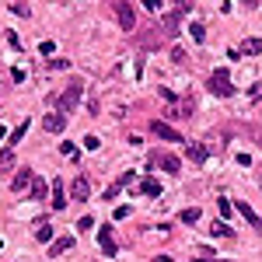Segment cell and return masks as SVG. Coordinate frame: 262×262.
<instances>
[{
  "label": "cell",
  "instance_id": "16",
  "mask_svg": "<svg viewBox=\"0 0 262 262\" xmlns=\"http://www.w3.org/2000/svg\"><path fill=\"white\" fill-rule=\"evenodd\" d=\"M185 154H189L193 161H206V147H196V143H189V147H185Z\"/></svg>",
  "mask_w": 262,
  "mask_h": 262
},
{
  "label": "cell",
  "instance_id": "3",
  "mask_svg": "<svg viewBox=\"0 0 262 262\" xmlns=\"http://www.w3.org/2000/svg\"><path fill=\"white\" fill-rule=\"evenodd\" d=\"M116 18H119V28H123V32H133V28H136V11H133V4H116Z\"/></svg>",
  "mask_w": 262,
  "mask_h": 262
},
{
  "label": "cell",
  "instance_id": "8",
  "mask_svg": "<svg viewBox=\"0 0 262 262\" xmlns=\"http://www.w3.org/2000/svg\"><path fill=\"white\" fill-rule=\"evenodd\" d=\"M238 213H241V217H245V220L252 224L255 231H262V220H259V213H255V210H252L248 203H238Z\"/></svg>",
  "mask_w": 262,
  "mask_h": 262
},
{
  "label": "cell",
  "instance_id": "12",
  "mask_svg": "<svg viewBox=\"0 0 262 262\" xmlns=\"http://www.w3.org/2000/svg\"><path fill=\"white\" fill-rule=\"evenodd\" d=\"M70 248H73V238H56V241H53V245H49V255H53V259H56V255H60V252H70Z\"/></svg>",
  "mask_w": 262,
  "mask_h": 262
},
{
  "label": "cell",
  "instance_id": "2",
  "mask_svg": "<svg viewBox=\"0 0 262 262\" xmlns=\"http://www.w3.org/2000/svg\"><path fill=\"white\" fill-rule=\"evenodd\" d=\"M210 91H213V95H224V98H231V95H234V84H231V77H228L224 70H217L213 77H210Z\"/></svg>",
  "mask_w": 262,
  "mask_h": 262
},
{
  "label": "cell",
  "instance_id": "29",
  "mask_svg": "<svg viewBox=\"0 0 262 262\" xmlns=\"http://www.w3.org/2000/svg\"><path fill=\"white\" fill-rule=\"evenodd\" d=\"M11 11H14V14H21V18H28V14H32L25 4H11Z\"/></svg>",
  "mask_w": 262,
  "mask_h": 262
},
{
  "label": "cell",
  "instance_id": "24",
  "mask_svg": "<svg viewBox=\"0 0 262 262\" xmlns=\"http://www.w3.org/2000/svg\"><path fill=\"white\" fill-rule=\"evenodd\" d=\"M77 228H81V231H88V228H95V217H91V213H84V217L77 220Z\"/></svg>",
  "mask_w": 262,
  "mask_h": 262
},
{
  "label": "cell",
  "instance_id": "31",
  "mask_svg": "<svg viewBox=\"0 0 262 262\" xmlns=\"http://www.w3.org/2000/svg\"><path fill=\"white\" fill-rule=\"evenodd\" d=\"M4 136H7V130H4V126H0V140H4Z\"/></svg>",
  "mask_w": 262,
  "mask_h": 262
},
{
  "label": "cell",
  "instance_id": "1",
  "mask_svg": "<svg viewBox=\"0 0 262 262\" xmlns=\"http://www.w3.org/2000/svg\"><path fill=\"white\" fill-rule=\"evenodd\" d=\"M81 95H84L81 84H70V88L56 98V112H60V116H63V112H73V108H77V101H81Z\"/></svg>",
  "mask_w": 262,
  "mask_h": 262
},
{
  "label": "cell",
  "instance_id": "7",
  "mask_svg": "<svg viewBox=\"0 0 262 262\" xmlns=\"http://www.w3.org/2000/svg\"><path fill=\"white\" fill-rule=\"evenodd\" d=\"M32 178H35V175H32L28 168H21V171H18V175L11 178V189H14V193H21V189H28V185H32Z\"/></svg>",
  "mask_w": 262,
  "mask_h": 262
},
{
  "label": "cell",
  "instance_id": "4",
  "mask_svg": "<svg viewBox=\"0 0 262 262\" xmlns=\"http://www.w3.org/2000/svg\"><path fill=\"white\" fill-rule=\"evenodd\" d=\"M151 130L161 136V140H168V143H182V133L175 130V126H168V123H161V119H154L151 123Z\"/></svg>",
  "mask_w": 262,
  "mask_h": 262
},
{
  "label": "cell",
  "instance_id": "9",
  "mask_svg": "<svg viewBox=\"0 0 262 262\" xmlns=\"http://www.w3.org/2000/svg\"><path fill=\"white\" fill-rule=\"evenodd\" d=\"M210 234H213V238H234V231L228 228V220H213V224H210Z\"/></svg>",
  "mask_w": 262,
  "mask_h": 262
},
{
  "label": "cell",
  "instance_id": "28",
  "mask_svg": "<svg viewBox=\"0 0 262 262\" xmlns=\"http://www.w3.org/2000/svg\"><path fill=\"white\" fill-rule=\"evenodd\" d=\"M119 189H123L119 182H116V185H108V189H105V199H116V196H119Z\"/></svg>",
  "mask_w": 262,
  "mask_h": 262
},
{
  "label": "cell",
  "instance_id": "25",
  "mask_svg": "<svg viewBox=\"0 0 262 262\" xmlns=\"http://www.w3.org/2000/svg\"><path fill=\"white\" fill-rule=\"evenodd\" d=\"M98 147H101L98 136H84V151H98Z\"/></svg>",
  "mask_w": 262,
  "mask_h": 262
},
{
  "label": "cell",
  "instance_id": "30",
  "mask_svg": "<svg viewBox=\"0 0 262 262\" xmlns=\"http://www.w3.org/2000/svg\"><path fill=\"white\" fill-rule=\"evenodd\" d=\"M171 60H185V49L182 46H171Z\"/></svg>",
  "mask_w": 262,
  "mask_h": 262
},
{
  "label": "cell",
  "instance_id": "13",
  "mask_svg": "<svg viewBox=\"0 0 262 262\" xmlns=\"http://www.w3.org/2000/svg\"><path fill=\"white\" fill-rule=\"evenodd\" d=\"M158 164H161L168 175H175V171H178V158H175V154H161V158H158Z\"/></svg>",
  "mask_w": 262,
  "mask_h": 262
},
{
  "label": "cell",
  "instance_id": "10",
  "mask_svg": "<svg viewBox=\"0 0 262 262\" xmlns=\"http://www.w3.org/2000/svg\"><path fill=\"white\" fill-rule=\"evenodd\" d=\"M136 193H143V196H161V185H158L154 178H143V182L136 185Z\"/></svg>",
  "mask_w": 262,
  "mask_h": 262
},
{
  "label": "cell",
  "instance_id": "26",
  "mask_svg": "<svg viewBox=\"0 0 262 262\" xmlns=\"http://www.w3.org/2000/svg\"><path fill=\"white\" fill-rule=\"evenodd\" d=\"M39 53H42V56H53V53H56V46L46 39V42H39Z\"/></svg>",
  "mask_w": 262,
  "mask_h": 262
},
{
  "label": "cell",
  "instance_id": "20",
  "mask_svg": "<svg viewBox=\"0 0 262 262\" xmlns=\"http://www.w3.org/2000/svg\"><path fill=\"white\" fill-rule=\"evenodd\" d=\"M189 35H193L196 42H203V39H206V28H203L199 21H193V25H189Z\"/></svg>",
  "mask_w": 262,
  "mask_h": 262
},
{
  "label": "cell",
  "instance_id": "14",
  "mask_svg": "<svg viewBox=\"0 0 262 262\" xmlns=\"http://www.w3.org/2000/svg\"><path fill=\"white\" fill-rule=\"evenodd\" d=\"M63 126H66V119H63V116H56V112H53V116H46V130H49V133H60Z\"/></svg>",
  "mask_w": 262,
  "mask_h": 262
},
{
  "label": "cell",
  "instance_id": "27",
  "mask_svg": "<svg viewBox=\"0 0 262 262\" xmlns=\"http://www.w3.org/2000/svg\"><path fill=\"white\" fill-rule=\"evenodd\" d=\"M248 98H252V101H259V98H262V81H259V84H252V88H248Z\"/></svg>",
  "mask_w": 262,
  "mask_h": 262
},
{
  "label": "cell",
  "instance_id": "17",
  "mask_svg": "<svg viewBox=\"0 0 262 262\" xmlns=\"http://www.w3.org/2000/svg\"><path fill=\"white\" fill-rule=\"evenodd\" d=\"M241 53H248V56L252 53H262V39H245L241 42Z\"/></svg>",
  "mask_w": 262,
  "mask_h": 262
},
{
  "label": "cell",
  "instance_id": "6",
  "mask_svg": "<svg viewBox=\"0 0 262 262\" xmlns=\"http://www.w3.org/2000/svg\"><path fill=\"white\" fill-rule=\"evenodd\" d=\"M70 196H73V199H88V196H91V182H88L84 175H81V178H73V185H70Z\"/></svg>",
  "mask_w": 262,
  "mask_h": 262
},
{
  "label": "cell",
  "instance_id": "19",
  "mask_svg": "<svg viewBox=\"0 0 262 262\" xmlns=\"http://www.w3.org/2000/svg\"><path fill=\"white\" fill-rule=\"evenodd\" d=\"M46 196V182L42 178H32V199H42Z\"/></svg>",
  "mask_w": 262,
  "mask_h": 262
},
{
  "label": "cell",
  "instance_id": "15",
  "mask_svg": "<svg viewBox=\"0 0 262 262\" xmlns=\"http://www.w3.org/2000/svg\"><path fill=\"white\" fill-rule=\"evenodd\" d=\"M178 220H182V224H196V220H199V206H185V210L178 213Z\"/></svg>",
  "mask_w": 262,
  "mask_h": 262
},
{
  "label": "cell",
  "instance_id": "22",
  "mask_svg": "<svg viewBox=\"0 0 262 262\" xmlns=\"http://www.w3.org/2000/svg\"><path fill=\"white\" fill-rule=\"evenodd\" d=\"M0 168H14V151H0Z\"/></svg>",
  "mask_w": 262,
  "mask_h": 262
},
{
  "label": "cell",
  "instance_id": "23",
  "mask_svg": "<svg viewBox=\"0 0 262 262\" xmlns=\"http://www.w3.org/2000/svg\"><path fill=\"white\" fill-rule=\"evenodd\" d=\"M217 206H220V220L231 217V203H228V199H217Z\"/></svg>",
  "mask_w": 262,
  "mask_h": 262
},
{
  "label": "cell",
  "instance_id": "11",
  "mask_svg": "<svg viewBox=\"0 0 262 262\" xmlns=\"http://www.w3.org/2000/svg\"><path fill=\"white\" fill-rule=\"evenodd\" d=\"M49 203H53L56 210H63V206L70 203V199H66V193H63V185H60V182H53V199H49Z\"/></svg>",
  "mask_w": 262,
  "mask_h": 262
},
{
  "label": "cell",
  "instance_id": "21",
  "mask_svg": "<svg viewBox=\"0 0 262 262\" xmlns=\"http://www.w3.org/2000/svg\"><path fill=\"white\" fill-rule=\"evenodd\" d=\"M25 133H28V123H21V126H18V130L11 133V143H7V151H11V147H14V143H18V140H21Z\"/></svg>",
  "mask_w": 262,
  "mask_h": 262
},
{
  "label": "cell",
  "instance_id": "18",
  "mask_svg": "<svg viewBox=\"0 0 262 262\" xmlns=\"http://www.w3.org/2000/svg\"><path fill=\"white\" fill-rule=\"evenodd\" d=\"M35 238H39V241H49V245H53V228H49V224H39V228H35Z\"/></svg>",
  "mask_w": 262,
  "mask_h": 262
},
{
  "label": "cell",
  "instance_id": "5",
  "mask_svg": "<svg viewBox=\"0 0 262 262\" xmlns=\"http://www.w3.org/2000/svg\"><path fill=\"white\" fill-rule=\"evenodd\" d=\"M112 224H105V228H98V245H101V252L105 255H116V241H112Z\"/></svg>",
  "mask_w": 262,
  "mask_h": 262
}]
</instances>
